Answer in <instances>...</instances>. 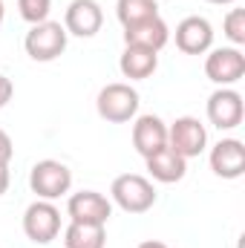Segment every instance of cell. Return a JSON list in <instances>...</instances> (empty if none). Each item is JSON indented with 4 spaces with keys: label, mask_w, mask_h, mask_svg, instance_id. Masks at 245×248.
<instances>
[{
    "label": "cell",
    "mask_w": 245,
    "mask_h": 248,
    "mask_svg": "<svg viewBox=\"0 0 245 248\" xmlns=\"http://www.w3.org/2000/svg\"><path fill=\"white\" fill-rule=\"evenodd\" d=\"M63 246L66 248H104L107 246V231H104V225L69 222V228L63 231Z\"/></svg>",
    "instance_id": "cell-17"
},
{
    "label": "cell",
    "mask_w": 245,
    "mask_h": 248,
    "mask_svg": "<svg viewBox=\"0 0 245 248\" xmlns=\"http://www.w3.org/2000/svg\"><path fill=\"white\" fill-rule=\"evenodd\" d=\"M211 170L219 179H240L245 173V147L240 139H222L211 150Z\"/></svg>",
    "instance_id": "cell-11"
},
{
    "label": "cell",
    "mask_w": 245,
    "mask_h": 248,
    "mask_svg": "<svg viewBox=\"0 0 245 248\" xmlns=\"http://www.w3.org/2000/svg\"><path fill=\"white\" fill-rule=\"evenodd\" d=\"M23 234L38 246H49L61 234V211L46 199L32 202L23 214Z\"/></svg>",
    "instance_id": "cell-5"
},
{
    "label": "cell",
    "mask_w": 245,
    "mask_h": 248,
    "mask_svg": "<svg viewBox=\"0 0 245 248\" xmlns=\"http://www.w3.org/2000/svg\"><path fill=\"white\" fill-rule=\"evenodd\" d=\"M110 193H113V202L127 214H147L156 205V187L150 185L144 176H138V173L116 176Z\"/></svg>",
    "instance_id": "cell-1"
},
{
    "label": "cell",
    "mask_w": 245,
    "mask_h": 248,
    "mask_svg": "<svg viewBox=\"0 0 245 248\" xmlns=\"http://www.w3.org/2000/svg\"><path fill=\"white\" fill-rule=\"evenodd\" d=\"M168 41H170V29H168V23L159 15L156 17H147L141 23L124 26V44L127 46H144V49L159 52Z\"/></svg>",
    "instance_id": "cell-14"
},
{
    "label": "cell",
    "mask_w": 245,
    "mask_h": 248,
    "mask_svg": "<svg viewBox=\"0 0 245 248\" xmlns=\"http://www.w3.org/2000/svg\"><path fill=\"white\" fill-rule=\"evenodd\" d=\"M6 187H9V165H0V196L6 193Z\"/></svg>",
    "instance_id": "cell-23"
},
{
    "label": "cell",
    "mask_w": 245,
    "mask_h": 248,
    "mask_svg": "<svg viewBox=\"0 0 245 248\" xmlns=\"http://www.w3.org/2000/svg\"><path fill=\"white\" fill-rule=\"evenodd\" d=\"M95 110L104 122L124 124L138 113V93L130 84H107L95 98Z\"/></svg>",
    "instance_id": "cell-3"
},
{
    "label": "cell",
    "mask_w": 245,
    "mask_h": 248,
    "mask_svg": "<svg viewBox=\"0 0 245 248\" xmlns=\"http://www.w3.org/2000/svg\"><path fill=\"white\" fill-rule=\"evenodd\" d=\"M205 75L219 87H234L245 75V55L240 46H219L205 58Z\"/></svg>",
    "instance_id": "cell-7"
},
{
    "label": "cell",
    "mask_w": 245,
    "mask_h": 248,
    "mask_svg": "<svg viewBox=\"0 0 245 248\" xmlns=\"http://www.w3.org/2000/svg\"><path fill=\"white\" fill-rule=\"evenodd\" d=\"M245 104L243 95L231 87H219L211 98H208V122L216 130H234L243 124Z\"/></svg>",
    "instance_id": "cell-8"
},
{
    "label": "cell",
    "mask_w": 245,
    "mask_h": 248,
    "mask_svg": "<svg viewBox=\"0 0 245 248\" xmlns=\"http://www.w3.org/2000/svg\"><path fill=\"white\" fill-rule=\"evenodd\" d=\"M12 93H15V87H12V81L6 78V75H0V110L12 101Z\"/></svg>",
    "instance_id": "cell-22"
},
{
    "label": "cell",
    "mask_w": 245,
    "mask_h": 248,
    "mask_svg": "<svg viewBox=\"0 0 245 248\" xmlns=\"http://www.w3.org/2000/svg\"><path fill=\"white\" fill-rule=\"evenodd\" d=\"M147 162V170L156 182H165V185H173V182H182L184 173H187V159H182L173 147H162L156 150L153 156L144 159Z\"/></svg>",
    "instance_id": "cell-15"
},
{
    "label": "cell",
    "mask_w": 245,
    "mask_h": 248,
    "mask_svg": "<svg viewBox=\"0 0 245 248\" xmlns=\"http://www.w3.org/2000/svg\"><path fill=\"white\" fill-rule=\"evenodd\" d=\"M138 248H168V246H165V243H159V240H144Z\"/></svg>",
    "instance_id": "cell-24"
},
{
    "label": "cell",
    "mask_w": 245,
    "mask_h": 248,
    "mask_svg": "<svg viewBox=\"0 0 245 248\" xmlns=\"http://www.w3.org/2000/svg\"><path fill=\"white\" fill-rule=\"evenodd\" d=\"M17 9H20V17L26 23H44L49 20V9H52V0H17Z\"/></svg>",
    "instance_id": "cell-20"
},
{
    "label": "cell",
    "mask_w": 245,
    "mask_h": 248,
    "mask_svg": "<svg viewBox=\"0 0 245 248\" xmlns=\"http://www.w3.org/2000/svg\"><path fill=\"white\" fill-rule=\"evenodd\" d=\"M29 187L32 193H38V199H58L63 193H69L72 187V170L63 165V162H55V159H44L32 168L29 173Z\"/></svg>",
    "instance_id": "cell-4"
},
{
    "label": "cell",
    "mask_w": 245,
    "mask_h": 248,
    "mask_svg": "<svg viewBox=\"0 0 245 248\" xmlns=\"http://www.w3.org/2000/svg\"><path fill=\"white\" fill-rule=\"evenodd\" d=\"M159 66V52L144 49V46H124L122 58H119V69L124 78L130 81H144L156 72Z\"/></svg>",
    "instance_id": "cell-16"
},
{
    "label": "cell",
    "mask_w": 245,
    "mask_h": 248,
    "mask_svg": "<svg viewBox=\"0 0 245 248\" xmlns=\"http://www.w3.org/2000/svg\"><path fill=\"white\" fill-rule=\"evenodd\" d=\"M211 44H214V26L205 17L190 15L176 26V46L184 55H205Z\"/></svg>",
    "instance_id": "cell-12"
},
{
    "label": "cell",
    "mask_w": 245,
    "mask_h": 248,
    "mask_svg": "<svg viewBox=\"0 0 245 248\" xmlns=\"http://www.w3.org/2000/svg\"><path fill=\"white\" fill-rule=\"evenodd\" d=\"M3 12H6V9H3V0H0V23H3Z\"/></svg>",
    "instance_id": "cell-26"
},
{
    "label": "cell",
    "mask_w": 245,
    "mask_h": 248,
    "mask_svg": "<svg viewBox=\"0 0 245 248\" xmlns=\"http://www.w3.org/2000/svg\"><path fill=\"white\" fill-rule=\"evenodd\" d=\"M69 219L72 222H87V225H107V219L113 217V205L104 193L98 190H81L72 193L66 202Z\"/></svg>",
    "instance_id": "cell-9"
},
{
    "label": "cell",
    "mask_w": 245,
    "mask_h": 248,
    "mask_svg": "<svg viewBox=\"0 0 245 248\" xmlns=\"http://www.w3.org/2000/svg\"><path fill=\"white\" fill-rule=\"evenodd\" d=\"M168 147H173L182 159H196L208 147V130L193 116H182L168 127Z\"/></svg>",
    "instance_id": "cell-6"
},
{
    "label": "cell",
    "mask_w": 245,
    "mask_h": 248,
    "mask_svg": "<svg viewBox=\"0 0 245 248\" xmlns=\"http://www.w3.org/2000/svg\"><path fill=\"white\" fill-rule=\"evenodd\" d=\"M222 29H225V38L234 44V46H243L245 44V9H231L222 20Z\"/></svg>",
    "instance_id": "cell-19"
},
{
    "label": "cell",
    "mask_w": 245,
    "mask_h": 248,
    "mask_svg": "<svg viewBox=\"0 0 245 248\" xmlns=\"http://www.w3.org/2000/svg\"><path fill=\"white\" fill-rule=\"evenodd\" d=\"M208 3H214V6H231V3H237V0H208Z\"/></svg>",
    "instance_id": "cell-25"
},
{
    "label": "cell",
    "mask_w": 245,
    "mask_h": 248,
    "mask_svg": "<svg viewBox=\"0 0 245 248\" xmlns=\"http://www.w3.org/2000/svg\"><path fill=\"white\" fill-rule=\"evenodd\" d=\"M101 23H104V12L95 0H72L66 6V15H63V29L66 35H75V38H92L101 32Z\"/></svg>",
    "instance_id": "cell-10"
},
{
    "label": "cell",
    "mask_w": 245,
    "mask_h": 248,
    "mask_svg": "<svg viewBox=\"0 0 245 248\" xmlns=\"http://www.w3.org/2000/svg\"><path fill=\"white\" fill-rule=\"evenodd\" d=\"M15 156V147H12V139L6 130H0V165H9Z\"/></svg>",
    "instance_id": "cell-21"
},
{
    "label": "cell",
    "mask_w": 245,
    "mask_h": 248,
    "mask_svg": "<svg viewBox=\"0 0 245 248\" xmlns=\"http://www.w3.org/2000/svg\"><path fill=\"white\" fill-rule=\"evenodd\" d=\"M116 15H119L122 26H133V23H141L147 17H156L159 6H156V0H119Z\"/></svg>",
    "instance_id": "cell-18"
},
{
    "label": "cell",
    "mask_w": 245,
    "mask_h": 248,
    "mask_svg": "<svg viewBox=\"0 0 245 248\" xmlns=\"http://www.w3.org/2000/svg\"><path fill=\"white\" fill-rule=\"evenodd\" d=\"M23 46H26V55L32 61H41V63L55 61V58H61L63 49H66V29H63L61 23H55V20L35 23L26 32Z\"/></svg>",
    "instance_id": "cell-2"
},
{
    "label": "cell",
    "mask_w": 245,
    "mask_h": 248,
    "mask_svg": "<svg viewBox=\"0 0 245 248\" xmlns=\"http://www.w3.org/2000/svg\"><path fill=\"white\" fill-rule=\"evenodd\" d=\"M168 144V124L162 122L159 116L147 113V116H138L133 124V147L138 150V156H153L156 150H162Z\"/></svg>",
    "instance_id": "cell-13"
}]
</instances>
